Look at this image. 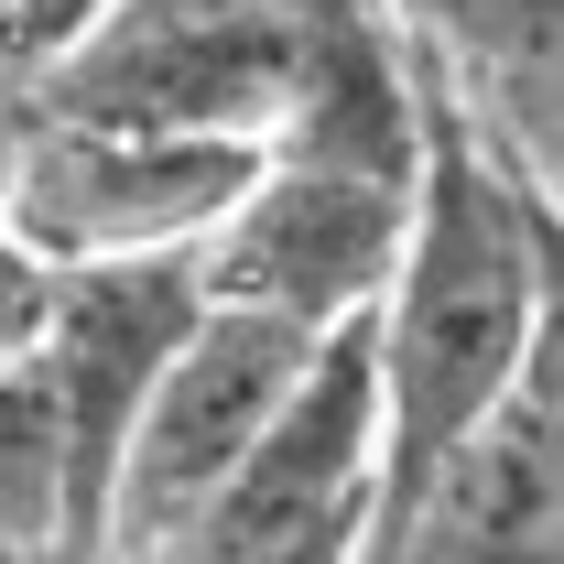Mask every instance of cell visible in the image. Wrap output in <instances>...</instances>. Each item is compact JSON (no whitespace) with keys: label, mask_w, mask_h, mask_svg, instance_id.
I'll return each mask as SVG.
<instances>
[{"label":"cell","mask_w":564,"mask_h":564,"mask_svg":"<svg viewBox=\"0 0 564 564\" xmlns=\"http://www.w3.org/2000/svg\"><path fill=\"white\" fill-rule=\"evenodd\" d=\"M369 402H380V467H369V543L402 532L423 478L554 358V196L521 185L499 152L467 141V120L434 98L423 185L391 293L369 304Z\"/></svg>","instance_id":"1"},{"label":"cell","mask_w":564,"mask_h":564,"mask_svg":"<svg viewBox=\"0 0 564 564\" xmlns=\"http://www.w3.org/2000/svg\"><path fill=\"white\" fill-rule=\"evenodd\" d=\"M250 141H185V131H109L22 98L0 76V228L44 261H163L196 250L228 196L250 185Z\"/></svg>","instance_id":"2"},{"label":"cell","mask_w":564,"mask_h":564,"mask_svg":"<svg viewBox=\"0 0 564 564\" xmlns=\"http://www.w3.org/2000/svg\"><path fill=\"white\" fill-rule=\"evenodd\" d=\"M304 33V0H109L76 44L11 87L66 109V120H109V131H185V141H250L282 98Z\"/></svg>","instance_id":"3"},{"label":"cell","mask_w":564,"mask_h":564,"mask_svg":"<svg viewBox=\"0 0 564 564\" xmlns=\"http://www.w3.org/2000/svg\"><path fill=\"white\" fill-rule=\"evenodd\" d=\"M315 348L326 337H304L282 315L196 304V326L174 337V358L152 369L131 434H120V467H109V499H98V564H163V543L228 489V467L293 402Z\"/></svg>","instance_id":"4"},{"label":"cell","mask_w":564,"mask_h":564,"mask_svg":"<svg viewBox=\"0 0 564 564\" xmlns=\"http://www.w3.org/2000/svg\"><path fill=\"white\" fill-rule=\"evenodd\" d=\"M402 228H413V196H391V185L250 163V185L228 196V217L185 261H196L207 304H250V315H282L304 337H337V326H358L391 293Z\"/></svg>","instance_id":"5"},{"label":"cell","mask_w":564,"mask_h":564,"mask_svg":"<svg viewBox=\"0 0 564 564\" xmlns=\"http://www.w3.org/2000/svg\"><path fill=\"white\" fill-rule=\"evenodd\" d=\"M423 141H434V76H423L402 0H304L282 98L261 120V163H304V174L413 196Z\"/></svg>","instance_id":"6"},{"label":"cell","mask_w":564,"mask_h":564,"mask_svg":"<svg viewBox=\"0 0 564 564\" xmlns=\"http://www.w3.org/2000/svg\"><path fill=\"white\" fill-rule=\"evenodd\" d=\"M196 261L163 250V261H76V272L44 282V315H33V369L55 391V423H66L76 456V499H87V543H98V499H109V467H120V434H131L152 369L174 358V337L196 326Z\"/></svg>","instance_id":"7"},{"label":"cell","mask_w":564,"mask_h":564,"mask_svg":"<svg viewBox=\"0 0 564 564\" xmlns=\"http://www.w3.org/2000/svg\"><path fill=\"white\" fill-rule=\"evenodd\" d=\"M0 564H98L66 423H55V391H44L33 348L0 358Z\"/></svg>","instance_id":"8"},{"label":"cell","mask_w":564,"mask_h":564,"mask_svg":"<svg viewBox=\"0 0 564 564\" xmlns=\"http://www.w3.org/2000/svg\"><path fill=\"white\" fill-rule=\"evenodd\" d=\"M109 0H0V76H22V66H44L55 44H76L87 22H98Z\"/></svg>","instance_id":"9"},{"label":"cell","mask_w":564,"mask_h":564,"mask_svg":"<svg viewBox=\"0 0 564 564\" xmlns=\"http://www.w3.org/2000/svg\"><path fill=\"white\" fill-rule=\"evenodd\" d=\"M44 261H33V250H22V239H11V228H0V358L11 348H33V315H44Z\"/></svg>","instance_id":"10"},{"label":"cell","mask_w":564,"mask_h":564,"mask_svg":"<svg viewBox=\"0 0 564 564\" xmlns=\"http://www.w3.org/2000/svg\"><path fill=\"white\" fill-rule=\"evenodd\" d=\"M369 521H326V532H293V543H250V554H217V564H358Z\"/></svg>","instance_id":"11"}]
</instances>
